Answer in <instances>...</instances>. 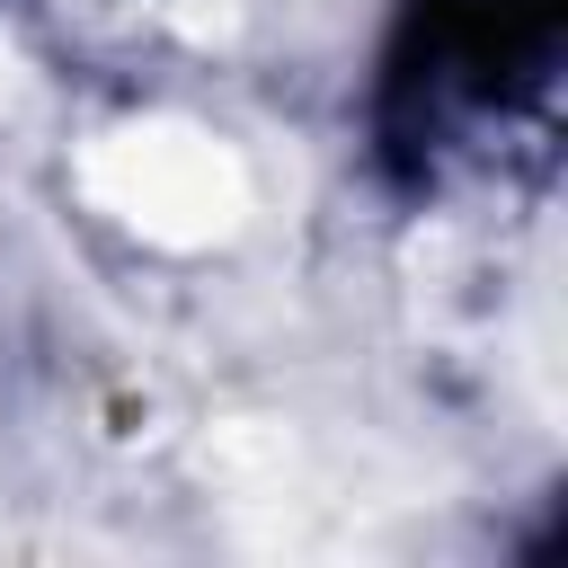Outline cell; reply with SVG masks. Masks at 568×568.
Wrapping results in <instances>:
<instances>
[{"mask_svg": "<svg viewBox=\"0 0 568 568\" xmlns=\"http://www.w3.org/2000/svg\"><path fill=\"white\" fill-rule=\"evenodd\" d=\"M89 195L169 248H204L248 213L240 160L195 124H133L89 151Z\"/></svg>", "mask_w": 568, "mask_h": 568, "instance_id": "obj_1", "label": "cell"}, {"mask_svg": "<svg viewBox=\"0 0 568 568\" xmlns=\"http://www.w3.org/2000/svg\"><path fill=\"white\" fill-rule=\"evenodd\" d=\"M0 98H9V53H0Z\"/></svg>", "mask_w": 568, "mask_h": 568, "instance_id": "obj_2", "label": "cell"}]
</instances>
